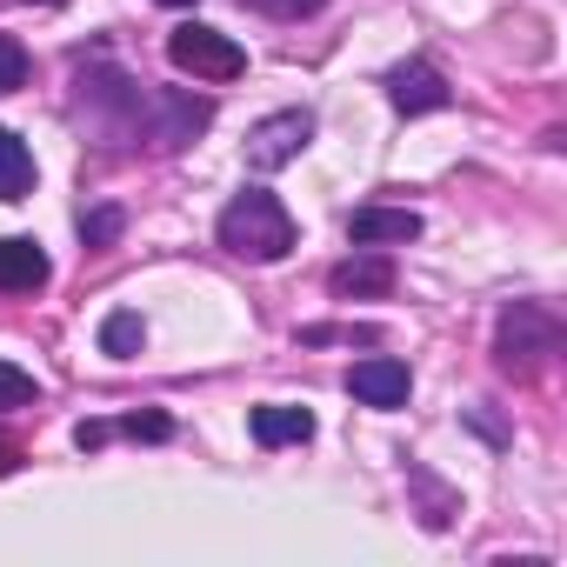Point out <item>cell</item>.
I'll return each instance as SVG.
<instances>
[{"label":"cell","mask_w":567,"mask_h":567,"mask_svg":"<svg viewBox=\"0 0 567 567\" xmlns=\"http://www.w3.org/2000/svg\"><path fill=\"white\" fill-rule=\"evenodd\" d=\"M48 254H41V240H28V234H8L0 240V295H34V288H48Z\"/></svg>","instance_id":"cell-7"},{"label":"cell","mask_w":567,"mask_h":567,"mask_svg":"<svg viewBox=\"0 0 567 567\" xmlns=\"http://www.w3.org/2000/svg\"><path fill=\"white\" fill-rule=\"evenodd\" d=\"M167 61L181 68V74H194V81H240L247 74V54L220 34V28H174L167 34Z\"/></svg>","instance_id":"cell-3"},{"label":"cell","mask_w":567,"mask_h":567,"mask_svg":"<svg viewBox=\"0 0 567 567\" xmlns=\"http://www.w3.org/2000/svg\"><path fill=\"white\" fill-rule=\"evenodd\" d=\"M34 374H21L14 361H0V414H14V408H34Z\"/></svg>","instance_id":"cell-13"},{"label":"cell","mask_w":567,"mask_h":567,"mask_svg":"<svg viewBox=\"0 0 567 567\" xmlns=\"http://www.w3.org/2000/svg\"><path fill=\"white\" fill-rule=\"evenodd\" d=\"M421 234V214L414 207H361L348 220V240L354 247H408Z\"/></svg>","instance_id":"cell-8"},{"label":"cell","mask_w":567,"mask_h":567,"mask_svg":"<svg viewBox=\"0 0 567 567\" xmlns=\"http://www.w3.org/2000/svg\"><path fill=\"white\" fill-rule=\"evenodd\" d=\"M14 461H21V454H14V447H0V474H14Z\"/></svg>","instance_id":"cell-18"},{"label":"cell","mask_w":567,"mask_h":567,"mask_svg":"<svg viewBox=\"0 0 567 567\" xmlns=\"http://www.w3.org/2000/svg\"><path fill=\"white\" fill-rule=\"evenodd\" d=\"M308 141H315V114H308V107L267 114V121L247 134V167H254V174H274V167H288Z\"/></svg>","instance_id":"cell-4"},{"label":"cell","mask_w":567,"mask_h":567,"mask_svg":"<svg viewBox=\"0 0 567 567\" xmlns=\"http://www.w3.org/2000/svg\"><path fill=\"white\" fill-rule=\"evenodd\" d=\"M121 434H134V441H167L174 427H167V414H134V421H121Z\"/></svg>","instance_id":"cell-17"},{"label":"cell","mask_w":567,"mask_h":567,"mask_svg":"<svg viewBox=\"0 0 567 567\" xmlns=\"http://www.w3.org/2000/svg\"><path fill=\"white\" fill-rule=\"evenodd\" d=\"M114 234H121V207H101V214L81 220V240H87V247H107Z\"/></svg>","instance_id":"cell-16"},{"label":"cell","mask_w":567,"mask_h":567,"mask_svg":"<svg viewBox=\"0 0 567 567\" xmlns=\"http://www.w3.org/2000/svg\"><path fill=\"white\" fill-rule=\"evenodd\" d=\"M547 354H560V321H554L547 308H534V301H514V308L501 315V328H494V361H501V374L527 381Z\"/></svg>","instance_id":"cell-2"},{"label":"cell","mask_w":567,"mask_h":567,"mask_svg":"<svg viewBox=\"0 0 567 567\" xmlns=\"http://www.w3.org/2000/svg\"><path fill=\"white\" fill-rule=\"evenodd\" d=\"M388 101H394L401 114H441L454 94H447V81H441L427 61H408V68L388 74Z\"/></svg>","instance_id":"cell-6"},{"label":"cell","mask_w":567,"mask_h":567,"mask_svg":"<svg viewBox=\"0 0 567 567\" xmlns=\"http://www.w3.org/2000/svg\"><path fill=\"white\" fill-rule=\"evenodd\" d=\"M141 341H147L141 315H107V328H101V348H107L114 361H134V354H141Z\"/></svg>","instance_id":"cell-12"},{"label":"cell","mask_w":567,"mask_h":567,"mask_svg":"<svg viewBox=\"0 0 567 567\" xmlns=\"http://www.w3.org/2000/svg\"><path fill=\"white\" fill-rule=\"evenodd\" d=\"M28 87V48L14 34H0V94H21Z\"/></svg>","instance_id":"cell-14"},{"label":"cell","mask_w":567,"mask_h":567,"mask_svg":"<svg viewBox=\"0 0 567 567\" xmlns=\"http://www.w3.org/2000/svg\"><path fill=\"white\" fill-rule=\"evenodd\" d=\"M161 8H194V0H161Z\"/></svg>","instance_id":"cell-19"},{"label":"cell","mask_w":567,"mask_h":567,"mask_svg":"<svg viewBox=\"0 0 567 567\" xmlns=\"http://www.w3.org/2000/svg\"><path fill=\"white\" fill-rule=\"evenodd\" d=\"M408 388H414V374L394 354H368V361L348 368V394L361 408H408Z\"/></svg>","instance_id":"cell-5"},{"label":"cell","mask_w":567,"mask_h":567,"mask_svg":"<svg viewBox=\"0 0 567 567\" xmlns=\"http://www.w3.org/2000/svg\"><path fill=\"white\" fill-rule=\"evenodd\" d=\"M34 194V154H28V141L21 134H8L0 127V200H28Z\"/></svg>","instance_id":"cell-11"},{"label":"cell","mask_w":567,"mask_h":567,"mask_svg":"<svg viewBox=\"0 0 567 567\" xmlns=\"http://www.w3.org/2000/svg\"><path fill=\"white\" fill-rule=\"evenodd\" d=\"M308 434H315V414L308 408H280V401L254 408V441L260 447H301Z\"/></svg>","instance_id":"cell-10"},{"label":"cell","mask_w":567,"mask_h":567,"mask_svg":"<svg viewBox=\"0 0 567 567\" xmlns=\"http://www.w3.org/2000/svg\"><path fill=\"white\" fill-rule=\"evenodd\" d=\"M328 288H334L341 301H361V295H388V288H394V260L368 247L361 260H341V267H334V280H328Z\"/></svg>","instance_id":"cell-9"},{"label":"cell","mask_w":567,"mask_h":567,"mask_svg":"<svg viewBox=\"0 0 567 567\" xmlns=\"http://www.w3.org/2000/svg\"><path fill=\"white\" fill-rule=\"evenodd\" d=\"M214 234H220V247H227V254H240V260H280V254L295 247V220H288V207H280L267 187L234 194Z\"/></svg>","instance_id":"cell-1"},{"label":"cell","mask_w":567,"mask_h":567,"mask_svg":"<svg viewBox=\"0 0 567 567\" xmlns=\"http://www.w3.org/2000/svg\"><path fill=\"white\" fill-rule=\"evenodd\" d=\"M240 8H254V14H267V21H308V14L328 8V0H240Z\"/></svg>","instance_id":"cell-15"}]
</instances>
